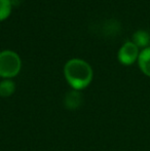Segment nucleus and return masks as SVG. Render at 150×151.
I'll return each mask as SVG.
<instances>
[{"label": "nucleus", "instance_id": "obj_6", "mask_svg": "<svg viewBox=\"0 0 150 151\" xmlns=\"http://www.w3.org/2000/svg\"><path fill=\"white\" fill-rule=\"evenodd\" d=\"M132 41L138 46L139 48H144L149 47L150 44V35L147 31L145 30H137L133 34L132 36Z\"/></svg>", "mask_w": 150, "mask_h": 151}, {"label": "nucleus", "instance_id": "obj_2", "mask_svg": "<svg viewBox=\"0 0 150 151\" xmlns=\"http://www.w3.org/2000/svg\"><path fill=\"white\" fill-rule=\"evenodd\" d=\"M22 69V60L16 52H0V77L3 79H12L19 75Z\"/></svg>", "mask_w": 150, "mask_h": 151}, {"label": "nucleus", "instance_id": "obj_7", "mask_svg": "<svg viewBox=\"0 0 150 151\" xmlns=\"http://www.w3.org/2000/svg\"><path fill=\"white\" fill-rule=\"evenodd\" d=\"M16 91V83L12 79H2L0 81V97L8 98Z\"/></svg>", "mask_w": 150, "mask_h": 151}, {"label": "nucleus", "instance_id": "obj_1", "mask_svg": "<svg viewBox=\"0 0 150 151\" xmlns=\"http://www.w3.org/2000/svg\"><path fill=\"white\" fill-rule=\"evenodd\" d=\"M64 76L72 90L82 91L90 84L94 71L88 62L81 59H71L64 66Z\"/></svg>", "mask_w": 150, "mask_h": 151}, {"label": "nucleus", "instance_id": "obj_3", "mask_svg": "<svg viewBox=\"0 0 150 151\" xmlns=\"http://www.w3.org/2000/svg\"><path fill=\"white\" fill-rule=\"evenodd\" d=\"M140 48L133 41H126L120 46L117 52V59L123 66H131L138 61Z\"/></svg>", "mask_w": 150, "mask_h": 151}, {"label": "nucleus", "instance_id": "obj_5", "mask_svg": "<svg viewBox=\"0 0 150 151\" xmlns=\"http://www.w3.org/2000/svg\"><path fill=\"white\" fill-rule=\"evenodd\" d=\"M137 62L141 72L145 76L150 77V46L141 50Z\"/></svg>", "mask_w": 150, "mask_h": 151}, {"label": "nucleus", "instance_id": "obj_8", "mask_svg": "<svg viewBox=\"0 0 150 151\" xmlns=\"http://www.w3.org/2000/svg\"><path fill=\"white\" fill-rule=\"evenodd\" d=\"M12 3L10 0H0V22L4 21L11 14Z\"/></svg>", "mask_w": 150, "mask_h": 151}, {"label": "nucleus", "instance_id": "obj_4", "mask_svg": "<svg viewBox=\"0 0 150 151\" xmlns=\"http://www.w3.org/2000/svg\"><path fill=\"white\" fill-rule=\"evenodd\" d=\"M83 97H82L80 91L71 90L65 95L64 105L69 110H77L81 106Z\"/></svg>", "mask_w": 150, "mask_h": 151}]
</instances>
